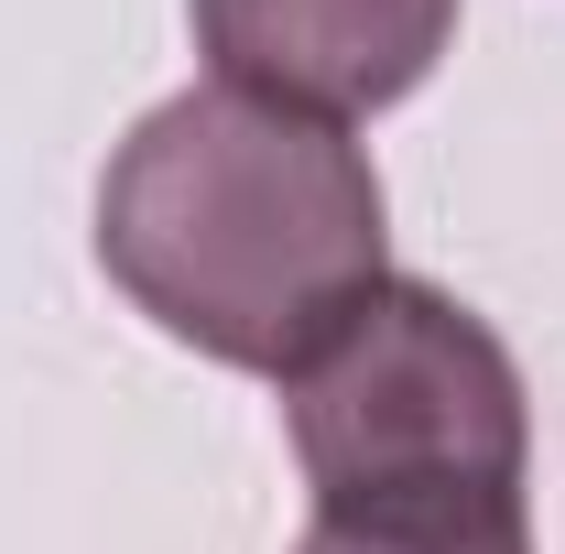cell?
Masks as SVG:
<instances>
[{"instance_id": "cell-1", "label": "cell", "mask_w": 565, "mask_h": 554, "mask_svg": "<svg viewBox=\"0 0 565 554\" xmlns=\"http://www.w3.org/2000/svg\"><path fill=\"white\" fill-rule=\"evenodd\" d=\"M98 273L174 348L294 381L392 283L381 174L338 120L250 87H185L141 109L98 174Z\"/></svg>"}, {"instance_id": "cell-2", "label": "cell", "mask_w": 565, "mask_h": 554, "mask_svg": "<svg viewBox=\"0 0 565 554\" xmlns=\"http://www.w3.org/2000/svg\"><path fill=\"white\" fill-rule=\"evenodd\" d=\"M282 435L316 511L370 500H522L533 403L479 305L392 273L282 381Z\"/></svg>"}, {"instance_id": "cell-3", "label": "cell", "mask_w": 565, "mask_h": 554, "mask_svg": "<svg viewBox=\"0 0 565 554\" xmlns=\"http://www.w3.org/2000/svg\"><path fill=\"white\" fill-rule=\"evenodd\" d=\"M185 11L217 87H250L305 120H370L414 98L457 33V0H185Z\"/></svg>"}, {"instance_id": "cell-4", "label": "cell", "mask_w": 565, "mask_h": 554, "mask_svg": "<svg viewBox=\"0 0 565 554\" xmlns=\"http://www.w3.org/2000/svg\"><path fill=\"white\" fill-rule=\"evenodd\" d=\"M294 554H533L522 500H370L316 511Z\"/></svg>"}]
</instances>
